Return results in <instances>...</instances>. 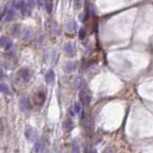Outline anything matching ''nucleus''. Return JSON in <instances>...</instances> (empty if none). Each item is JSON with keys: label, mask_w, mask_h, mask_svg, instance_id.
<instances>
[{"label": "nucleus", "mask_w": 153, "mask_h": 153, "mask_svg": "<svg viewBox=\"0 0 153 153\" xmlns=\"http://www.w3.org/2000/svg\"><path fill=\"white\" fill-rule=\"evenodd\" d=\"M45 8H46V11L48 14H51L52 10H53V2L52 0H47L46 4H45Z\"/></svg>", "instance_id": "4468645a"}, {"label": "nucleus", "mask_w": 153, "mask_h": 153, "mask_svg": "<svg viewBox=\"0 0 153 153\" xmlns=\"http://www.w3.org/2000/svg\"><path fill=\"white\" fill-rule=\"evenodd\" d=\"M3 78H4V72H3V70L0 68V80H1V79H3Z\"/></svg>", "instance_id": "4be33fe9"}, {"label": "nucleus", "mask_w": 153, "mask_h": 153, "mask_svg": "<svg viewBox=\"0 0 153 153\" xmlns=\"http://www.w3.org/2000/svg\"><path fill=\"white\" fill-rule=\"evenodd\" d=\"M81 109H82V108H81V104L80 102H75V104H74V111H75L77 115L80 114Z\"/></svg>", "instance_id": "2eb2a0df"}, {"label": "nucleus", "mask_w": 153, "mask_h": 153, "mask_svg": "<svg viewBox=\"0 0 153 153\" xmlns=\"http://www.w3.org/2000/svg\"><path fill=\"white\" fill-rule=\"evenodd\" d=\"M36 0H28V5L31 8H33L36 5Z\"/></svg>", "instance_id": "aec40b11"}, {"label": "nucleus", "mask_w": 153, "mask_h": 153, "mask_svg": "<svg viewBox=\"0 0 153 153\" xmlns=\"http://www.w3.org/2000/svg\"><path fill=\"white\" fill-rule=\"evenodd\" d=\"M17 77L20 79L21 82L27 83L32 77V72L29 68H21L17 71Z\"/></svg>", "instance_id": "f03ea898"}, {"label": "nucleus", "mask_w": 153, "mask_h": 153, "mask_svg": "<svg viewBox=\"0 0 153 153\" xmlns=\"http://www.w3.org/2000/svg\"><path fill=\"white\" fill-rule=\"evenodd\" d=\"M76 29H77V23L75 20L73 19L69 20V21L66 23V25H65V30H66V32L68 34L74 33L76 31Z\"/></svg>", "instance_id": "6e6552de"}, {"label": "nucleus", "mask_w": 153, "mask_h": 153, "mask_svg": "<svg viewBox=\"0 0 153 153\" xmlns=\"http://www.w3.org/2000/svg\"><path fill=\"white\" fill-rule=\"evenodd\" d=\"M63 50L68 56L73 57L76 53V47L74 45L73 43H66L63 46Z\"/></svg>", "instance_id": "39448f33"}, {"label": "nucleus", "mask_w": 153, "mask_h": 153, "mask_svg": "<svg viewBox=\"0 0 153 153\" xmlns=\"http://www.w3.org/2000/svg\"><path fill=\"white\" fill-rule=\"evenodd\" d=\"M21 13H22V15H26V17H27V15H31V7L29 6L28 4H24V6H23L22 8H21Z\"/></svg>", "instance_id": "9d476101"}, {"label": "nucleus", "mask_w": 153, "mask_h": 153, "mask_svg": "<svg viewBox=\"0 0 153 153\" xmlns=\"http://www.w3.org/2000/svg\"><path fill=\"white\" fill-rule=\"evenodd\" d=\"M80 99L81 103L85 105V106H87V105L90 103L91 96H90V94H89L88 88H87L86 86H84L81 89H80Z\"/></svg>", "instance_id": "f257e3e1"}, {"label": "nucleus", "mask_w": 153, "mask_h": 153, "mask_svg": "<svg viewBox=\"0 0 153 153\" xmlns=\"http://www.w3.org/2000/svg\"><path fill=\"white\" fill-rule=\"evenodd\" d=\"M13 46V41L12 39L8 36H1L0 37V47L5 50H9Z\"/></svg>", "instance_id": "7ed1b4c3"}, {"label": "nucleus", "mask_w": 153, "mask_h": 153, "mask_svg": "<svg viewBox=\"0 0 153 153\" xmlns=\"http://www.w3.org/2000/svg\"><path fill=\"white\" fill-rule=\"evenodd\" d=\"M85 35H86V33H85V29H83V28H80V31H78V36H80V39H84L85 38Z\"/></svg>", "instance_id": "a211bd4d"}, {"label": "nucleus", "mask_w": 153, "mask_h": 153, "mask_svg": "<svg viewBox=\"0 0 153 153\" xmlns=\"http://www.w3.org/2000/svg\"><path fill=\"white\" fill-rule=\"evenodd\" d=\"M63 126H64V128L66 129V130H70V129L73 128V121L71 118H67L66 120L64 121V123H63Z\"/></svg>", "instance_id": "f8f14e48"}, {"label": "nucleus", "mask_w": 153, "mask_h": 153, "mask_svg": "<svg viewBox=\"0 0 153 153\" xmlns=\"http://www.w3.org/2000/svg\"><path fill=\"white\" fill-rule=\"evenodd\" d=\"M80 7V0H75V9H78Z\"/></svg>", "instance_id": "412c9836"}, {"label": "nucleus", "mask_w": 153, "mask_h": 153, "mask_svg": "<svg viewBox=\"0 0 153 153\" xmlns=\"http://www.w3.org/2000/svg\"><path fill=\"white\" fill-rule=\"evenodd\" d=\"M46 1H47V0H46Z\"/></svg>", "instance_id": "b1692460"}, {"label": "nucleus", "mask_w": 153, "mask_h": 153, "mask_svg": "<svg viewBox=\"0 0 153 153\" xmlns=\"http://www.w3.org/2000/svg\"><path fill=\"white\" fill-rule=\"evenodd\" d=\"M45 81L47 84H50V85H52L53 83L55 82V79H56V75H55V72L53 71L52 69L48 70L47 72L45 73Z\"/></svg>", "instance_id": "1a4fd4ad"}, {"label": "nucleus", "mask_w": 153, "mask_h": 153, "mask_svg": "<svg viewBox=\"0 0 153 153\" xmlns=\"http://www.w3.org/2000/svg\"><path fill=\"white\" fill-rule=\"evenodd\" d=\"M12 34L14 35L15 37H18L21 34V25L20 24H16L13 27V30H12Z\"/></svg>", "instance_id": "9b49d317"}, {"label": "nucleus", "mask_w": 153, "mask_h": 153, "mask_svg": "<svg viewBox=\"0 0 153 153\" xmlns=\"http://www.w3.org/2000/svg\"><path fill=\"white\" fill-rule=\"evenodd\" d=\"M73 152H74V153H80V147H78V144H76V142H74Z\"/></svg>", "instance_id": "6ab92c4d"}, {"label": "nucleus", "mask_w": 153, "mask_h": 153, "mask_svg": "<svg viewBox=\"0 0 153 153\" xmlns=\"http://www.w3.org/2000/svg\"><path fill=\"white\" fill-rule=\"evenodd\" d=\"M19 108L22 112H27L31 109V102L27 96H22L19 99Z\"/></svg>", "instance_id": "20e7f679"}, {"label": "nucleus", "mask_w": 153, "mask_h": 153, "mask_svg": "<svg viewBox=\"0 0 153 153\" xmlns=\"http://www.w3.org/2000/svg\"><path fill=\"white\" fill-rule=\"evenodd\" d=\"M24 4H25L24 0H17L16 2H15L14 3V6H15V8H16V9L21 10V8L24 6Z\"/></svg>", "instance_id": "dca6fc26"}, {"label": "nucleus", "mask_w": 153, "mask_h": 153, "mask_svg": "<svg viewBox=\"0 0 153 153\" xmlns=\"http://www.w3.org/2000/svg\"><path fill=\"white\" fill-rule=\"evenodd\" d=\"M14 17H15L14 11H13V10H9V11H8V13H7L6 20H7V21H11V20H12L13 18H14Z\"/></svg>", "instance_id": "f3484780"}, {"label": "nucleus", "mask_w": 153, "mask_h": 153, "mask_svg": "<svg viewBox=\"0 0 153 153\" xmlns=\"http://www.w3.org/2000/svg\"><path fill=\"white\" fill-rule=\"evenodd\" d=\"M45 93L42 91H38L36 92V93L35 94V96H34V100H35V102L36 104L40 105L43 103L44 101H45Z\"/></svg>", "instance_id": "0eeeda50"}, {"label": "nucleus", "mask_w": 153, "mask_h": 153, "mask_svg": "<svg viewBox=\"0 0 153 153\" xmlns=\"http://www.w3.org/2000/svg\"><path fill=\"white\" fill-rule=\"evenodd\" d=\"M63 69L67 73L74 72V71L77 69V63L73 62V61H68V62L65 63L64 67H63Z\"/></svg>", "instance_id": "423d86ee"}, {"label": "nucleus", "mask_w": 153, "mask_h": 153, "mask_svg": "<svg viewBox=\"0 0 153 153\" xmlns=\"http://www.w3.org/2000/svg\"><path fill=\"white\" fill-rule=\"evenodd\" d=\"M89 153H97V150L93 148V149H91V150H90V152H89Z\"/></svg>", "instance_id": "5701e85b"}, {"label": "nucleus", "mask_w": 153, "mask_h": 153, "mask_svg": "<svg viewBox=\"0 0 153 153\" xmlns=\"http://www.w3.org/2000/svg\"><path fill=\"white\" fill-rule=\"evenodd\" d=\"M0 92L5 94H10V90H9V88H8V86L5 85V84H3V83H0Z\"/></svg>", "instance_id": "ddd939ff"}]
</instances>
